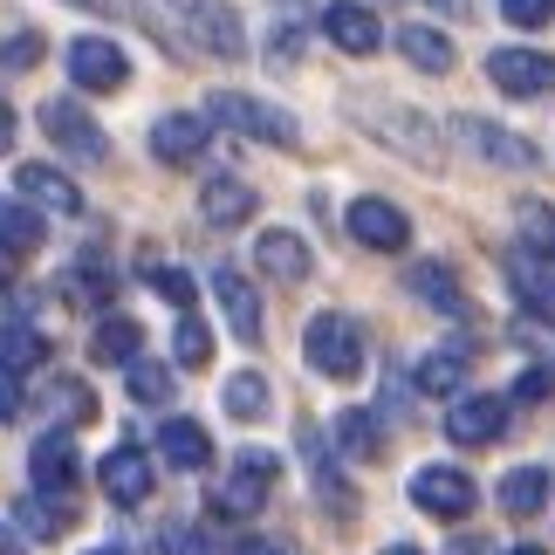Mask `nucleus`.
<instances>
[{
    "label": "nucleus",
    "mask_w": 555,
    "mask_h": 555,
    "mask_svg": "<svg viewBox=\"0 0 555 555\" xmlns=\"http://www.w3.org/2000/svg\"><path fill=\"white\" fill-rule=\"evenodd\" d=\"M8 144H14V111L0 103V158H8Z\"/></svg>",
    "instance_id": "obj_46"
},
{
    "label": "nucleus",
    "mask_w": 555,
    "mask_h": 555,
    "mask_svg": "<svg viewBox=\"0 0 555 555\" xmlns=\"http://www.w3.org/2000/svg\"><path fill=\"white\" fill-rule=\"evenodd\" d=\"M398 55L412 62V69H425V76H453V62H460L453 41H446L433 21H404V28H398Z\"/></svg>",
    "instance_id": "obj_22"
},
{
    "label": "nucleus",
    "mask_w": 555,
    "mask_h": 555,
    "mask_svg": "<svg viewBox=\"0 0 555 555\" xmlns=\"http://www.w3.org/2000/svg\"><path fill=\"white\" fill-rule=\"evenodd\" d=\"M384 555H418V548H412V542H398V548H384Z\"/></svg>",
    "instance_id": "obj_49"
},
{
    "label": "nucleus",
    "mask_w": 555,
    "mask_h": 555,
    "mask_svg": "<svg viewBox=\"0 0 555 555\" xmlns=\"http://www.w3.org/2000/svg\"><path fill=\"white\" fill-rule=\"evenodd\" d=\"M501 507H507V515H542V507H548V466H515V474H507L501 480Z\"/></svg>",
    "instance_id": "obj_26"
},
{
    "label": "nucleus",
    "mask_w": 555,
    "mask_h": 555,
    "mask_svg": "<svg viewBox=\"0 0 555 555\" xmlns=\"http://www.w3.org/2000/svg\"><path fill=\"white\" fill-rule=\"evenodd\" d=\"M35 364H49V336H41L35 323H8L0 330V371H35Z\"/></svg>",
    "instance_id": "obj_28"
},
{
    "label": "nucleus",
    "mask_w": 555,
    "mask_h": 555,
    "mask_svg": "<svg viewBox=\"0 0 555 555\" xmlns=\"http://www.w3.org/2000/svg\"><path fill=\"white\" fill-rule=\"evenodd\" d=\"M69 8H90V14H111V21H138V28H144V8H138V0H69Z\"/></svg>",
    "instance_id": "obj_41"
},
{
    "label": "nucleus",
    "mask_w": 555,
    "mask_h": 555,
    "mask_svg": "<svg viewBox=\"0 0 555 555\" xmlns=\"http://www.w3.org/2000/svg\"><path fill=\"white\" fill-rule=\"evenodd\" d=\"M90 357L96 364H117V371H131L138 357H144V330L131 323V315H103L96 336H90Z\"/></svg>",
    "instance_id": "obj_24"
},
{
    "label": "nucleus",
    "mask_w": 555,
    "mask_h": 555,
    "mask_svg": "<svg viewBox=\"0 0 555 555\" xmlns=\"http://www.w3.org/2000/svg\"><path fill=\"white\" fill-rule=\"evenodd\" d=\"M21 199H28L35 212H62V220H69V212H82V192H76V179L69 172H55V165H21Z\"/></svg>",
    "instance_id": "obj_16"
},
{
    "label": "nucleus",
    "mask_w": 555,
    "mask_h": 555,
    "mask_svg": "<svg viewBox=\"0 0 555 555\" xmlns=\"http://www.w3.org/2000/svg\"><path fill=\"white\" fill-rule=\"evenodd\" d=\"M49 412L69 425V418H90V412H96V398L82 391V384H55V391H49ZM62 425H55V433H62Z\"/></svg>",
    "instance_id": "obj_36"
},
{
    "label": "nucleus",
    "mask_w": 555,
    "mask_h": 555,
    "mask_svg": "<svg viewBox=\"0 0 555 555\" xmlns=\"http://www.w3.org/2000/svg\"><path fill=\"white\" fill-rule=\"evenodd\" d=\"M336 446H344L350 460H371L377 446H384V439H377V418H371V412H344V418H336Z\"/></svg>",
    "instance_id": "obj_31"
},
{
    "label": "nucleus",
    "mask_w": 555,
    "mask_h": 555,
    "mask_svg": "<svg viewBox=\"0 0 555 555\" xmlns=\"http://www.w3.org/2000/svg\"><path fill=\"white\" fill-rule=\"evenodd\" d=\"M350 241L371 247V254H398L404 241H412V220H404L391 199H357L350 206Z\"/></svg>",
    "instance_id": "obj_13"
},
{
    "label": "nucleus",
    "mask_w": 555,
    "mask_h": 555,
    "mask_svg": "<svg viewBox=\"0 0 555 555\" xmlns=\"http://www.w3.org/2000/svg\"><path fill=\"white\" fill-rule=\"evenodd\" d=\"M35 55H41V35H14V41H0V69H28Z\"/></svg>",
    "instance_id": "obj_40"
},
{
    "label": "nucleus",
    "mask_w": 555,
    "mask_h": 555,
    "mask_svg": "<svg viewBox=\"0 0 555 555\" xmlns=\"http://www.w3.org/2000/svg\"><path fill=\"white\" fill-rule=\"evenodd\" d=\"M206 138H212V117H185V111H172V117H158L152 152H158L165 165H199Z\"/></svg>",
    "instance_id": "obj_18"
},
{
    "label": "nucleus",
    "mask_w": 555,
    "mask_h": 555,
    "mask_svg": "<svg viewBox=\"0 0 555 555\" xmlns=\"http://www.w3.org/2000/svg\"><path fill=\"white\" fill-rule=\"evenodd\" d=\"M206 117L220 131H241L254 144H274V152H295L302 144V124H295L282 103H261V96H241V90H212L206 96Z\"/></svg>",
    "instance_id": "obj_1"
},
{
    "label": "nucleus",
    "mask_w": 555,
    "mask_h": 555,
    "mask_svg": "<svg viewBox=\"0 0 555 555\" xmlns=\"http://www.w3.org/2000/svg\"><path fill=\"white\" fill-rule=\"evenodd\" d=\"M28 474H35V494H69V487H76V446H69V433L35 439Z\"/></svg>",
    "instance_id": "obj_21"
},
{
    "label": "nucleus",
    "mask_w": 555,
    "mask_h": 555,
    "mask_svg": "<svg viewBox=\"0 0 555 555\" xmlns=\"http://www.w3.org/2000/svg\"><path fill=\"white\" fill-rule=\"evenodd\" d=\"M212 302L227 309V323H233V336L241 344H254L261 336V302H254V282L241 268H212Z\"/></svg>",
    "instance_id": "obj_17"
},
{
    "label": "nucleus",
    "mask_w": 555,
    "mask_h": 555,
    "mask_svg": "<svg viewBox=\"0 0 555 555\" xmlns=\"http://www.w3.org/2000/svg\"><path fill=\"white\" fill-rule=\"evenodd\" d=\"M241 555H288L282 542H268V535H254V542H241Z\"/></svg>",
    "instance_id": "obj_45"
},
{
    "label": "nucleus",
    "mask_w": 555,
    "mask_h": 555,
    "mask_svg": "<svg viewBox=\"0 0 555 555\" xmlns=\"http://www.w3.org/2000/svg\"><path fill=\"white\" fill-rule=\"evenodd\" d=\"M446 555H487V542H480V535H460V542L446 548Z\"/></svg>",
    "instance_id": "obj_47"
},
{
    "label": "nucleus",
    "mask_w": 555,
    "mask_h": 555,
    "mask_svg": "<svg viewBox=\"0 0 555 555\" xmlns=\"http://www.w3.org/2000/svg\"><path fill=\"white\" fill-rule=\"evenodd\" d=\"M555 391V377H548V364H528L521 377H515V404H542Z\"/></svg>",
    "instance_id": "obj_39"
},
{
    "label": "nucleus",
    "mask_w": 555,
    "mask_h": 555,
    "mask_svg": "<svg viewBox=\"0 0 555 555\" xmlns=\"http://www.w3.org/2000/svg\"><path fill=\"white\" fill-rule=\"evenodd\" d=\"M521 247H535V254H548V261H555V206L521 199Z\"/></svg>",
    "instance_id": "obj_33"
},
{
    "label": "nucleus",
    "mask_w": 555,
    "mask_h": 555,
    "mask_svg": "<svg viewBox=\"0 0 555 555\" xmlns=\"http://www.w3.org/2000/svg\"><path fill=\"white\" fill-rule=\"evenodd\" d=\"M433 8H446V14H466V8H474V0H433Z\"/></svg>",
    "instance_id": "obj_48"
},
{
    "label": "nucleus",
    "mask_w": 555,
    "mask_h": 555,
    "mask_svg": "<svg viewBox=\"0 0 555 555\" xmlns=\"http://www.w3.org/2000/svg\"><path fill=\"white\" fill-rule=\"evenodd\" d=\"M404 288L418 295L425 309H439V315H466V295H460V274L446 268V261H418L412 274H404Z\"/></svg>",
    "instance_id": "obj_23"
},
{
    "label": "nucleus",
    "mask_w": 555,
    "mask_h": 555,
    "mask_svg": "<svg viewBox=\"0 0 555 555\" xmlns=\"http://www.w3.org/2000/svg\"><path fill=\"white\" fill-rule=\"evenodd\" d=\"M96 480H103V494H111L117 507H144V501H152V460H144L138 446H111V453L96 460Z\"/></svg>",
    "instance_id": "obj_11"
},
{
    "label": "nucleus",
    "mask_w": 555,
    "mask_h": 555,
    "mask_svg": "<svg viewBox=\"0 0 555 555\" xmlns=\"http://www.w3.org/2000/svg\"><path fill=\"white\" fill-rule=\"evenodd\" d=\"M323 35L344 55H377L384 49V21L364 8V0H330V8H323Z\"/></svg>",
    "instance_id": "obj_12"
},
{
    "label": "nucleus",
    "mask_w": 555,
    "mask_h": 555,
    "mask_svg": "<svg viewBox=\"0 0 555 555\" xmlns=\"http://www.w3.org/2000/svg\"><path fill=\"white\" fill-rule=\"evenodd\" d=\"M507 274H515V288L528 295V302H542V309H555V261H548V254H535V247L507 254Z\"/></svg>",
    "instance_id": "obj_27"
},
{
    "label": "nucleus",
    "mask_w": 555,
    "mask_h": 555,
    "mask_svg": "<svg viewBox=\"0 0 555 555\" xmlns=\"http://www.w3.org/2000/svg\"><path fill=\"white\" fill-rule=\"evenodd\" d=\"M460 377H466V350H460V344L425 350V357H418V371H412V384H418L425 398H453V391H460Z\"/></svg>",
    "instance_id": "obj_25"
},
{
    "label": "nucleus",
    "mask_w": 555,
    "mask_h": 555,
    "mask_svg": "<svg viewBox=\"0 0 555 555\" xmlns=\"http://www.w3.org/2000/svg\"><path fill=\"white\" fill-rule=\"evenodd\" d=\"M364 124L391 144L398 158H418V165H439V131H433V117H418V111H404V103H364Z\"/></svg>",
    "instance_id": "obj_4"
},
{
    "label": "nucleus",
    "mask_w": 555,
    "mask_h": 555,
    "mask_svg": "<svg viewBox=\"0 0 555 555\" xmlns=\"http://www.w3.org/2000/svg\"><path fill=\"white\" fill-rule=\"evenodd\" d=\"M90 555H131V548H90Z\"/></svg>",
    "instance_id": "obj_50"
},
{
    "label": "nucleus",
    "mask_w": 555,
    "mask_h": 555,
    "mask_svg": "<svg viewBox=\"0 0 555 555\" xmlns=\"http://www.w3.org/2000/svg\"><path fill=\"white\" fill-rule=\"evenodd\" d=\"M158 453L179 466V474H206L212 466V433L199 418H165L158 425Z\"/></svg>",
    "instance_id": "obj_19"
},
{
    "label": "nucleus",
    "mask_w": 555,
    "mask_h": 555,
    "mask_svg": "<svg viewBox=\"0 0 555 555\" xmlns=\"http://www.w3.org/2000/svg\"><path fill=\"white\" fill-rule=\"evenodd\" d=\"M487 76H494L501 96H548L555 90V55H542V49H494L487 55Z\"/></svg>",
    "instance_id": "obj_9"
},
{
    "label": "nucleus",
    "mask_w": 555,
    "mask_h": 555,
    "mask_svg": "<svg viewBox=\"0 0 555 555\" xmlns=\"http://www.w3.org/2000/svg\"><path fill=\"white\" fill-rule=\"evenodd\" d=\"M507 555H542V548H528V542H521V548H507Z\"/></svg>",
    "instance_id": "obj_51"
},
{
    "label": "nucleus",
    "mask_w": 555,
    "mask_h": 555,
    "mask_svg": "<svg viewBox=\"0 0 555 555\" xmlns=\"http://www.w3.org/2000/svg\"><path fill=\"white\" fill-rule=\"evenodd\" d=\"M0 555H28V542H21V528L0 521Z\"/></svg>",
    "instance_id": "obj_44"
},
{
    "label": "nucleus",
    "mask_w": 555,
    "mask_h": 555,
    "mask_svg": "<svg viewBox=\"0 0 555 555\" xmlns=\"http://www.w3.org/2000/svg\"><path fill=\"white\" fill-rule=\"evenodd\" d=\"M165 555H212V542L199 528H172V535H165Z\"/></svg>",
    "instance_id": "obj_42"
},
{
    "label": "nucleus",
    "mask_w": 555,
    "mask_h": 555,
    "mask_svg": "<svg viewBox=\"0 0 555 555\" xmlns=\"http://www.w3.org/2000/svg\"><path fill=\"white\" fill-rule=\"evenodd\" d=\"M501 433H507V404L487 398V391L453 398V412H446V439L453 446H494Z\"/></svg>",
    "instance_id": "obj_14"
},
{
    "label": "nucleus",
    "mask_w": 555,
    "mask_h": 555,
    "mask_svg": "<svg viewBox=\"0 0 555 555\" xmlns=\"http://www.w3.org/2000/svg\"><path fill=\"white\" fill-rule=\"evenodd\" d=\"M254 268H261L268 282H309V241L288 233V227L254 233Z\"/></svg>",
    "instance_id": "obj_15"
},
{
    "label": "nucleus",
    "mask_w": 555,
    "mask_h": 555,
    "mask_svg": "<svg viewBox=\"0 0 555 555\" xmlns=\"http://www.w3.org/2000/svg\"><path fill=\"white\" fill-rule=\"evenodd\" d=\"M172 350H179V364H185V371L212 364V330H206V323H192V315H185V323H179V336H172Z\"/></svg>",
    "instance_id": "obj_35"
},
{
    "label": "nucleus",
    "mask_w": 555,
    "mask_h": 555,
    "mask_svg": "<svg viewBox=\"0 0 555 555\" xmlns=\"http://www.w3.org/2000/svg\"><path fill=\"white\" fill-rule=\"evenodd\" d=\"M0 254H8V247H0ZM0 274H8V261H0Z\"/></svg>",
    "instance_id": "obj_52"
},
{
    "label": "nucleus",
    "mask_w": 555,
    "mask_h": 555,
    "mask_svg": "<svg viewBox=\"0 0 555 555\" xmlns=\"http://www.w3.org/2000/svg\"><path fill=\"white\" fill-rule=\"evenodd\" d=\"M302 350H309V364L323 371V377H357L364 371V330H357V315L344 309H323V315H309V330H302Z\"/></svg>",
    "instance_id": "obj_2"
},
{
    "label": "nucleus",
    "mask_w": 555,
    "mask_h": 555,
    "mask_svg": "<svg viewBox=\"0 0 555 555\" xmlns=\"http://www.w3.org/2000/svg\"><path fill=\"white\" fill-rule=\"evenodd\" d=\"M185 28L206 55L220 62H241L247 55V28H241V8L233 0H185Z\"/></svg>",
    "instance_id": "obj_6"
},
{
    "label": "nucleus",
    "mask_w": 555,
    "mask_h": 555,
    "mask_svg": "<svg viewBox=\"0 0 555 555\" xmlns=\"http://www.w3.org/2000/svg\"><path fill=\"white\" fill-rule=\"evenodd\" d=\"M227 412L233 418H261L268 412V377L261 371H233L227 377Z\"/></svg>",
    "instance_id": "obj_30"
},
{
    "label": "nucleus",
    "mask_w": 555,
    "mask_h": 555,
    "mask_svg": "<svg viewBox=\"0 0 555 555\" xmlns=\"http://www.w3.org/2000/svg\"><path fill=\"white\" fill-rule=\"evenodd\" d=\"M199 220H206V227H241V220H254V185L233 179V172L206 179V185H199Z\"/></svg>",
    "instance_id": "obj_20"
},
{
    "label": "nucleus",
    "mask_w": 555,
    "mask_h": 555,
    "mask_svg": "<svg viewBox=\"0 0 555 555\" xmlns=\"http://www.w3.org/2000/svg\"><path fill=\"white\" fill-rule=\"evenodd\" d=\"M41 131H49L69 158H90V165L111 158V138H103V124L82 111L76 96H49V103H41Z\"/></svg>",
    "instance_id": "obj_5"
},
{
    "label": "nucleus",
    "mask_w": 555,
    "mask_h": 555,
    "mask_svg": "<svg viewBox=\"0 0 555 555\" xmlns=\"http://www.w3.org/2000/svg\"><path fill=\"white\" fill-rule=\"evenodd\" d=\"M152 288L165 295V302H179V309H192V295H199L192 274H179V268H152Z\"/></svg>",
    "instance_id": "obj_38"
},
{
    "label": "nucleus",
    "mask_w": 555,
    "mask_h": 555,
    "mask_svg": "<svg viewBox=\"0 0 555 555\" xmlns=\"http://www.w3.org/2000/svg\"><path fill=\"white\" fill-rule=\"evenodd\" d=\"M274 474H282V460L261 453V446L233 453V474H227V487H220V515H254V507L274 494Z\"/></svg>",
    "instance_id": "obj_8"
},
{
    "label": "nucleus",
    "mask_w": 555,
    "mask_h": 555,
    "mask_svg": "<svg viewBox=\"0 0 555 555\" xmlns=\"http://www.w3.org/2000/svg\"><path fill=\"white\" fill-rule=\"evenodd\" d=\"M501 14L515 21V28H548V21H555V0H501Z\"/></svg>",
    "instance_id": "obj_37"
},
{
    "label": "nucleus",
    "mask_w": 555,
    "mask_h": 555,
    "mask_svg": "<svg viewBox=\"0 0 555 555\" xmlns=\"http://www.w3.org/2000/svg\"><path fill=\"white\" fill-rule=\"evenodd\" d=\"M453 138H460L480 165H501V172H535V165H542L535 138L507 131V124H494V117H453Z\"/></svg>",
    "instance_id": "obj_3"
},
{
    "label": "nucleus",
    "mask_w": 555,
    "mask_h": 555,
    "mask_svg": "<svg viewBox=\"0 0 555 555\" xmlns=\"http://www.w3.org/2000/svg\"><path fill=\"white\" fill-rule=\"evenodd\" d=\"M21 521H28L35 535L49 542V535H62V528H69V507H62L55 494H28V501H21Z\"/></svg>",
    "instance_id": "obj_34"
},
{
    "label": "nucleus",
    "mask_w": 555,
    "mask_h": 555,
    "mask_svg": "<svg viewBox=\"0 0 555 555\" xmlns=\"http://www.w3.org/2000/svg\"><path fill=\"white\" fill-rule=\"evenodd\" d=\"M412 507H425V515H439V521H460V515H474V480H466L460 466H418Z\"/></svg>",
    "instance_id": "obj_10"
},
{
    "label": "nucleus",
    "mask_w": 555,
    "mask_h": 555,
    "mask_svg": "<svg viewBox=\"0 0 555 555\" xmlns=\"http://www.w3.org/2000/svg\"><path fill=\"white\" fill-rule=\"evenodd\" d=\"M69 76H76V90L111 96V90H124V76H131V55H124L111 35H76L69 41Z\"/></svg>",
    "instance_id": "obj_7"
},
{
    "label": "nucleus",
    "mask_w": 555,
    "mask_h": 555,
    "mask_svg": "<svg viewBox=\"0 0 555 555\" xmlns=\"http://www.w3.org/2000/svg\"><path fill=\"white\" fill-rule=\"evenodd\" d=\"M0 247L8 254H35L41 247V212L28 199H0Z\"/></svg>",
    "instance_id": "obj_29"
},
{
    "label": "nucleus",
    "mask_w": 555,
    "mask_h": 555,
    "mask_svg": "<svg viewBox=\"0 0 555 555\" xmlns=\"http://www.w3.org/2000/svg\"><path fill=\"white\" fill-rule=\"evenodd\" d=\"M14 412H21V377H14V371H0V425H8Z\"/></svg>",
    "instance_id": "obj_43"
},
{
    "label": "nucleus",
    "mask_w": 555,
    "mask_h": 555,
    "mask_svg": "<svg viewBox=\"0 0 555 555\" xmlns=\"http://www.w3.org/2000/svg\"><path fill=\"white\" fill-rule=\"evenodd\" d=\"M124 384H131V398H138V404H165V398H172V371L152 364V357H138V364L124 371Z\"/></svg>",
    "instance_id": "obj_32"
}]
</instances>
